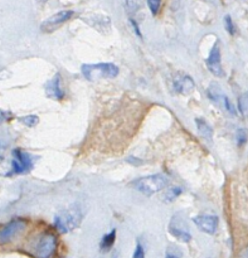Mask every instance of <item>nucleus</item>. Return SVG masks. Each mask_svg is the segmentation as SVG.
<instances>
[{"instance_id": "f257e3e1", "label": "nucleus", "mask_w": 248, "mask_h": 258, "mask_svg": "<svg viewBox=\"0 0 248 258\" xmlns=\"http://www.w3.org/2000/svg\"><path fill=\"white\" fill-rule=\"evenodd\" d=\"M82 218L83 208L80 204H72L54 217V226L61 233H68L80 226Z\"/></svg>"}, {"instance_id": "f03ea898", "label": "nucleus", "mask_w": 248, "mask_h": 258, "mask_svg": "<svg viewBox=\"0 0 248 258\" xmlns=\"http://www.w3.org/2000/svg\"><path fill=\"white\" fill-rule=\"evenodd\" d=\"M168 184V176L164 175V174H154V175H149L145 176V178L137 179V180H133L130 185L135 190L141 193V194L150 197V195L155 194V193L165 189Z\"/></svg>"}, {"instance_id": "7ed1b4c3", "label": "nucleus", "mask_w": 248, "mask_h": 258, "mask_svg": "<svg viewBox=\"0 0 248 258\" xmlns=\"http://www.w3.org/2000/svg\"><path fill=\"white\" fill-rule=\"evenodd\" d=\"M81 72L86 80L96 81L100 78H115L119 75V68L114 63L82 64Z\"/></svg>"}, {"instance_id": "20e7f679", "label": "nucleus", "mask_w": 248, "mask_h": 258, "mask_svg": "<svg viewBox=\"0 0 248 258\" xmlns=\"http://www.w3.org/2000/svg\"><path fill=\"white\" fill-rule=\"evenodd\" d=\"M34 166V159L32 155L21 149L13 150V160H11V173L15 175L27 174Z\"/></svg>"}, {"instance_id": "39448f33", "label": "nucleus", "mask_w": 248, "mask_h": 258, "mask_svg": "<svg viewBox=\"0 0 248 258\" xmlns=\"http://www.w3.org/2000/svg\"><path fill=\"white\" fill-rule=\"evenodd\" d=\"M57 248V238L54 234L47 233L42 234L35 246L34 255L37 258H52Z\"/></svg>"}, {"instance_id": "423d86ee", "label": "nucleus", "mask_w": 248, "mask_h": 258, "mask_svg": "<svg viewBox=\"0 0 248 258\" xmlns=\"http://www.w3.org/2000/svg\"><path fill=\"white\" fill-rule=\"evenodd\" d=\"M73 11L72 10H63L59 11V13L54 14L52 15L51 18L47 19L46 21H43L42 25H40V29L42 32L44 33H52L57 29V28L61 27L63 23H66L67 20H70L71 18L73 16Z\"/></svg>"}, {"instance_id": "0eeeda50", "label": "nucleus", "mask_w": 248, "mask_h": 258, "mask_svg": "<svg viewBox=\"0 0 248 258\" xmlns=\"http://www.w3.org/2000/svg\"><path fill=\"white\" fill-rule=\"evenodd\" d=\"M195 226L202 231L203 233L214 234L218 228V217L212 214H199L193 218Z\"/></svg>"}, {"instance_id": "6e6552de", "label": "nucleus", "mask_w": 248, "mask_h": 258, "mask_svg": "<svg viewBox=\"0 0 248 258\" xmlns=\"http://www.w3.org/2000/svg\"><path fill=\"white\" fill-rule=\"evenodd\" d=\"M207 68L209 69V72L216 77H222L224 75L223 69H222L221 63V51H219V45L214 44L213 48L209 52L208 58L206 59Z\"/></svg>"}, {"instance_id": "1a4fd4ad", "label": "nucleus", "mask_w": 248, "mask_h": 258, "mask_svg": "<svg viewBox=\"0 0 248 258\" xmlns=\"http://www.w3.org/2000/svg\"><path fill=\"white\" fill-rule=\"evenodd\" d=\"M169 232L173 237H175L176 240L180 241V242L188 243L192 241V234L188 231V228H185L182 223H180V219L178 216H174L171 218L170 223H169Z\"/></svg>"}, {"instance_id": "9d476101", "label": "nucleus", "mask_w": 248, "mask_h": 258, "mask_svg": "<svg viewBox=\"0 0 248 258\" xmlns=\"http://www.w3.org/2000/svg\"><path fill=\"white\" fill-rule=\"evenodd\" d=\"M62 81H61V75L57 73L54 75V77L52 80H49L48 82L46 83V96L48 99L57 100V101H61V100L64 99V90L62 88Z\"/></svg>"}, {"instance_id": "9b49d317", "label": "nucleus", "mask_w": 248, "mask_h": 258, "mask_svg": "<svg viewBox=\"0 0 248 258\" xmlns=\"http://www.w3.org/2000/svg\"><path fill=\"white\" fill-rule=\"evenodd\" d=\"M195 82L190 76L184 73H178L174 78V90L180 95H189L194 91Z\"/></svg>"}, {"instance_id": "f8f14e48", "label": "nucleus", "mask_w": 248, "mask_h": 258, "mask_svg": "<svg viewBox=\"0 0 248 258\" xmlns=\"http://www.w3.org/2000/svg\"><path fill=\"white\" fill-rule=\"evenodd\" d=\"M24 228H25L24 221H21V219H13V221L9 222V223L1 229V233H0V241H1V243L9 242L15 234H18L19 232H21Z\"/></svg>"}, {"instance_id": "ddd939ff", "label": "nucleus", "mask_w": 248, "mask_h": 258, "mask_svg": "<svg viewBox=\"0 0 248 258\" xmlns=\"http://www.w3.org/2000/svg\"><path fill=\"white\" fill-rule=\"evenodd\" d=\"M195 125H197L198 133L206 141H212V137H213V129H212V126L204 119H202V117H197L195 119Z\"/></svg>"}, {"instance_id": "4468645a", "label": "nucleus", "mask_w": 248, "mask_h": 258, "mask_svg": "<svg viewBox=\"0 0 248 258\" xmlns=\"http://www.w3.org/2000/svg\"><path fill=\"white\" fill-rule=\"evenodd\" d=\"M116 240V229H111L109 233H106L102 237L101 242H100V250L101 252H107V251L111 250V247L114 246Z\"/></svg>"}, {"instance_id": "2eb2a0df", "label": "nucleus", "mask_w": 248, "mask_h": 258, "mask_svg": "<svg viewBox=\"0 0 248 258\" xmlns=\"http://www.w3.org/2000/svg\"><path fill=\"white\" fill-rule=\"evenodd\" d=\"M207 95H208L209 99H211L213 102H216V104L222 102V99H223L224 96L223 93H222L221 87H219L217 83H212V85L209 86V88L207 90Z\"/></svg>"}, {"instance_id": "dca6fc26", "label": "nucleus", "mask_w": 248, "mask_h": 258, "mask_svg": "<svg viewBox=\"0 0 248 258\" xmlns=\"http://www.w3.org/2000/svg\"><path fill=\"white\" fill-rule=\"evenodd\" d=\"M183 189L182 188H179V186H173V188H169L163 195V202L164 203H171L179 197V195L182 194Z\"/></svg>"}, {"instance_id": "f3484780", "label": "nucleus", "mask_w": 248, "mask_h": 258, "mask_svg": "<svg viewBox=\"0 0 248 258\" xmlns=\"http://www.w3.org/2000/svg\"><path fill=\"white\" fill-rule=\"evenodd\" d=\"M237 105H238V111H240V114L242 115V116H247L248 115V95L247 93H243V95H241V96L238 97Z\"/></svg>"}, {"instance_id": "a211bd4d", "label": "nucleus", "mask_w": 248, "mask_h": 258, "mask_svg": "<svg viewBox=\"0 0 248 258\" xmlns=\"http://www.w3.org/2000/svg\"><path fill=\"white\" fill-rule=\"evenodd\" d=\"M183 251L174 245H169L165 250V258H182Z\"/></svg>"}, {"instance_id": "6ab92c4d", "label": "nucleus", "mask_w": 248, "mask_h": 258, "mask_svg": "<svg viewBox=\"0 0 248 258\" xmlns=\"http://www.w3.org/2000/svg\"><path fill=\"white\" fill-rule=\"evenodd\" d=\"M236 140H237L238 146H243L248 140L247 130H246V129H238L237 132H236Z\"/></svg>"}, {"instance_id": "aec40b11", "label": "nucleus", "mask_w": 248, "mask_h": 258, "mask_svg": "<svg viewBox=\"0 0 248 258\" xmlns=\"http://www.w3.org/2000/svg\"><path fill=\"white\" fill-rule=\"evenodd\" d=\"M19 120H20V123H23V124H25L27 126H29V128H33V126L38 125V123H39V117L35 116V115H28V116L20 117Z\"/></svg>"}, {"instance_id": "412c9836", "label": "nucleus", "mask_w": 248, "mask_h": 258, "mask_svg": "<svg viewBox=\"0 0 248 258\" xmlns=\"http://www.w3.org/2000/svg\"><path fill=\"white\" fill-rule=\"evenodd\" d=\"M146 1H147V6H149L152 15H156V14L159 13V10H160L161 0H146Z\"/></svg>"}, {"instance_id": "4be33fe9", "label": "nucleus", "mask_w": 248, "mask_h": 258, "mask_svg": "<svg viewBox=\"0 0 248 258\" xmlns=\"http://www.w3.org/2000/svg\"><path fill=\"white\" fill-rule=\"evenodd\" d=\"M224 28H226V30H227L231 35L236 34V27L235 24H233L232 18H231L230 15L224 16Z\"/></svg>"}, {"instance_id": "5701e85b", "label": "nucleus", "mask_w": 248, "mask_h": 258, "mask_svg": "<svg viewBox=\"0 0 248 258\" xmlns=\"http://www.w3.org/2000/svg\"><path fill=\"white\" fill-rule=\"evenodd\" d=\"M126 8L128 13H135L140 8V0H126Z\"/></svg>"}, {"instance_id": "b1692460", "label": "nucleus", "mask_w": 248, "mask_h": 258, "mask_svg": "<svg viewBox=\"0 0 248 258\" xmlns=\"http://www.w3.org/2000/svg\"><path fill=\"white\" fill-rule=\"evenodd\" d=\"M222 104H223L224 109H226V111L230 112L231 115H236L237 112H236L235 110V106L232 105V102L230 101V99H228L227 96H223V99H222Z\"/></svg>"}, {"instance_id": "393cba45", "label": "nucleus", "mask_w": 248, "mask_h": 258, "mask_svg": "<svg viewBox=\"0 0 248 258\" xmlns=\"http://www.w3.org/2000/svg\"><path fill=\"white\" fill-rule=\"evenodd\" d=\"M132 258H145V250L142 247V245L140 242H137L135 251H133Z\"/></svg>"}, {"instance_id": "a878e982", "label": "nucleus", "mask_w": 248, "mask_h": 258, "mask_svg": "<svg viewBox=\"0 0 248 258\" xmlns=\"http://www.w3.org/2000/svg\"><path fill=\"white\" fill-rule=\"evenodd\" d=\"M130 24H131V27H132V29H133V32H135V34H136L139 38H142L141 32H140L139 24H137L136 21L133 20V19H130Z\"/></svg>"}, {"instance_id": "bb28decb", "label": "nucleus", "mask_w": 248, "mask_h": 258, "mask_svg": "<svg viewBox=\"0 0 248 258\" xmlns=\"http://www.w3.org/2000/svg\"><path fill=\"white\" fill-rule=\"evenodd\" d=\"M238 258H248V246L241 251L240 255H238Z\"/></svg>"}, {"instance_id": "cd10ccee", "label": "nucleus", "mask_w": 248, "mask_h": 258, "mask_svg": "<svg viewBox=\"0 0 248 258\" xmlns=\"http://www.w3.org/2000/svg\"><path fill=\"white\" fill-rule=\"evenodd\" d=\"M208 258H209V257H208Z\"/></svg>"}]
</instances>
